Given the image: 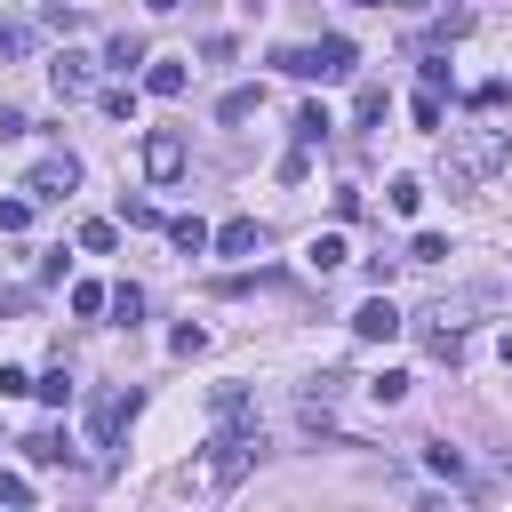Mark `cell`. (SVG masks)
<instances>
[{"label":"cell","mask_w":512,"mask_h":512,"mask_svg":"<svg viewBox=\"0 0 512 512\" xmlns=\"http://www.w3.org/2000/svg\"><path fill=\"white\" fill-rule=\"evenodd\" d=\"M136 408H144V400H136V384H104V392H88V440H96V448H112V440H120V424H128Z\"/></svg>","instance_id":"1"},{"label":"cell","mask_w":512,"mask_h":512,"mask_svg":"<svg viewBox=\"0 0 512 512\" xmlns=\"http://www.w3.org/2000/svg\"><path fill=\"white\" fill-rule=\"evenodd\" d=\"M496 160H504V136H496V128H472V136L456 144V160H448V184H472V176H488Z\"/></svg>","instance_id":"2"},{"label":"cell","mask_w":512,"mask_h":512,"mask_svg":"<svg viewBox=\"0 0 512 512\" xmlns=\"http://www.w3.org/2000/svg\"><path fill=\"white\" fill-rule=\"evenodd\" d=\"M24 192H32V200H64V192H80V160H72V152H48V160H32Z\"/></svg>","instance_id":"3"},{"label":"cell","mask_w":512,"mask_h":512,"mask_svg":"<svg viewBox=\"0 0 512 512\" xmlns=\"http://www.w3.org/2000/svg\"><path fill=\"white\" fill-rule=\"evenodd\" d=\"M400 328H408V320H400V304H392L384 288H376V296H368V304L352 312V336H360V344H392Z\"/></svg>","instance_id":"4"},{"label":"cell","mask_w":512,"mask_h":512,"mask_svg":"<svg viewBox=\"0 0 512 512\" xmlns=\"http://www.w3.org/2000/svg\"><path fill=\"white\" fill-rule=\"evenodd\" d=\"M144 176H152V184H176V176H184V136H176V128H152V136H144Z\"/></svg>","instance_id":"5"},{"label":"cell","mask_w":512,"mask_h":512,"mask_svg":"<svg viewBox=\"0 0 512 512\" xmlns=\"http://www.w3.org/2000/svg\"><path fill=\"white\" fill-rule=\"evenodd\" d=\"M48 80H56V96H88V80H96V56H72V48H64V56L48 64Z\"/></svg>","instance_id":"6"},{"label":"cell","mask_w":512,"mask_h":512,"mask_svg":"<svg viewBox=\"0 0 512 512\" xmlns=\"http://www.w3.org/2000/svg\"><path fill=\"white\" fill-rule=\"evenodd\" d=\"M256 240H264V232H256V216H232L224 232H208V248H216V256H248Z\"/></svg>","instance_id":"7"},{"label":"cell","mask_w":512,"mask_h":512,"mask_svg":"<svg viewBox=\"0 0 512 512\" xmlns=\"http://www.w3.org/2000/svg\"><path fill=\"white\" fill-rule=\"evenodd\" d=\"M104 64H112V72H136V64H152V56H144L136 32H112V40H104Z\"/></svg>","instance_id":"8"},{"label":"cell","mask_w":512,"mask_h":512,"mask_svg":"<svg viewBox=\"0 0 512 512\" xmlns=\"http://www.w3.org/2000/svg\"><path fill=\"white\" fill-rule=\"evenodd\" d=\"M424 472H440V480H464L472 464H464V448H448V440H432V448H424Z\"/></svg>","instance_id":"9"},{"label":"cell","mask_w":512,"mask_h":512,"mask_svg":"<svg viewBox=\"0 0 512 512\" xmlns=\"http://www.w3.org/2000/svg\"><path fill=\"white\" fill-rule=\"evenodd\" d=\"M256 104H264V88H232V96L216 104V120H224V128H240V120H248Z\"/></svg>","instance_id":"10"},{"label":"cell","mask_w":512,"mask_h":512,"mask_svg":"<svg viewBox=\"0 0 512 512\" xmlns=\"http://www.w3.org/2000/svg\"><path fill=\"white\" fill-rule=\"evenodd\" d=\"M288 128H296V144H320V136L336 128V120H328V104H304V112H296Z\"/></svg>","instance_id":"11"},{"label":"cell","mask_w":512,"mask_h":512,"mask_svg":"<svg viewBox=\"0 0 512 512\" xmlns=\"http://www.w3.org/2000/svg\"><path fill=\"white\" fill-rule=\"evenodd\" d=\"M168 240H176L184 256H200V248H208V224H200V216H168Z\"/></svg>","instance_id":"12"},{"label":"cell","mask_w":512,"mask_h":512,"mask_svg":"<svg viewBox=\"0 0 512 512\" xmlns=\"http://www.w3.org/2000/svg\"><path fill=\"white\" fill-rule=\"evenodd\" d=\"M304 256H312V272H336V264H344L352 248H344V232H320V240H312Z\"/></svg>","instance_id":"13"},{"label":"cell","mask_w":512,"mask_h":512,"mask_svg":"<svg viewBox=\"0 0 512 512\" xmlns=\"http://www.w3.org/2000/svg\"><path fill=\"white\" fill-rule=\"evenodd\" d=\"M104 312H112V320H128V328H136V320H144V288H128V280H120V288H112V296H104Z\"/></svg>","instance_id":"14"},{"label":"cell","mask_w":512,"mask_h":512,"mask_svg":"<svg viewBox=\"0 0 512 512\" xmlns=\"http://www.w3.org/2000/svg\"><path fill=\"white\" fill-rule=\"evenodd\" d=\"M184 80H192L184 64H152V72H144V88H152V96H184Z\"/></svg>","instance_id":"15"},{"label":"cell","mask_w":512,"mask_h":512,"mask_svg":"<svg viewBox=\"0 0 512 512\" xmlns=\"http://www.w3.org/2000/svg\"><path fill=\"white\" fill-rule=\"evenodd\" d=\"M384 200H392V216H416V208H424V184H416V176H392Z\"/></svg>","instance_id":"16"},{"label":"cell","mask_w":512,"mask_h":512,"mask_svg":"<svg viewBox=\"0 0 512 512\" xmlns=\"http://www.w3.org/2000/svg\"><path fill=\"white\" fill-rule=\"evenodd\" d=\"M80 248H96V256H104V248H120V224H104V216H88V224H80Z\"/></svg>","instance_id":"17"},{"label":"cell","mask_w":512,"mask_h":512,"mask_svg":"<svg viewBox=\"0 0 512 512\" xmlns=\"http://www.w3.org/2000/svg\"><path fill=\"white\" fill-rule=\"evenodd\" d=\"M32 392H40L48 408H64V400H72V376H64V368H48V376H32Z\"/></svg>","instance_id":"18"},{"label":"cell","mask_w":512,"mask_h":512,"mask_svg":"<svg viewBox=\"0 0 512 512\" xmlns=\"http://www.w3.org/2000/svg\"><path fill=\"white\" fill-rule=\"evenodd\" d=\"M352 120H360V128H368V120H384V88H376V80L352 96Z\"/></svg>","instance_id":"19"},{"label":"cell","mask_w":512,"mask_h":512,"mask_svg":"<svg viewBox=\"0 0 512 512\" xmlns=\"http://www.w3.org/2000/svg\"><path fill=\"white\" fill-rule=\"evenodd\" d=\"M408 120H416V128H440V88H416V104H408Z\"/></svg>","instance_id":"20"},{"label":"cell","mask_w":512,"mask_h":512,"mask_svg":"<svg viewBox=\"0 0 512 512\" xmlns=\"http://www.w3.org/2000/svg\"><path fill=\"white\" fill-rule=\"evenodd\" d=\"M104 296H112V288H96V280H80V288H72V312H80V320H96V312H104Z\"/></svg>","instance_id":"21"},{"label":"cell","mask_w":512,"mask_h":512,"mask_svg":"<svg viewBox=\"0 0 512 512\" xmlns=\"http://www.w3.org/2000/svg\"><path fill=\"white\" fill-rule=\"evenodd\" d=\"M200 344H208V328H200V320H184V328H176V336H168V352H176V360H192V352H200Z\"/></svg>","instance_id":"22"},{"label":"cell","mask_w":512,"mask_h":512,"mask_svg":"<svg viewBox=\"0 0 512 512\" xmlns=\"http://www.w3.org/2000/svg\"><path fill=\"white\" fill-rule=\"evenodd\" d=\"M368 400H384V408H392V400H408V376H400V368H384V376L368 384Z\"/></svg>","instance_id":"23"},{"label":"cell","mask_w":512,"mask_h":512,"mask_svg":"<svg viewBox=\"0 0 512 512\" xmlns=\"http://www.w3.org/2000/svg\"><path fill=\"white\" fill-rule=\"evenodd\" d=\"M24 456H32V464H64V440H56V432H32Z\"/></svg>","instance_id":"24"},{"label":"cell","mask_w":512,"mask_h":512,"mask_svg":"<svg viewBox=\"0 0 512 512\" xmlns=\"http://www.w3.org/2000/svg\"><path fill=\"white\" fill-rule=\"evenodd\" d=\"M32 224V192H16V200H0V232H24Z\"/></svg>","instance_id":"25"},{"label":"cell","mask_w":512,"mask_h":512,"mask_svg":"<svg viewBox=\"0 0 512 512\" xmlns=\"http://www.w3.org/2000/svg\"><path fill=\"white\" fill-rule=\"evenodd\" d=\"M440 256H448V240H440V232H416V248H408V264H440Z\"/></svg>","instance_id":"26"},{"label":"cell","mask_w":512,"mask_h":512,"mask_svg":"<svg viewBox=\"0 0 512 512\" xmlns=\"http://www.w3.org/2000/svg\"><path fill=\"white\" fill-rule=\"evenodd\" d=\"M104 112L112 120H136V88H104Z\"/></svg>","instance_id":"27"},{"label":"cell","mask_w":512,"mask_h":512,"mask_svg":"<svg viewBox=\"0 0 512 512\" xmlns=\"http://www.w3.org/2000/svg\"><path fill=\"white\" fill-rule=\"evenodd\" d=\"M120 216H128L136 232H152V224H160V208H152V200H120Z\"/></svg>","instance_id":"28"},{"label":"cell","mask_w":512,"mask_h":512,"mask_svg":"<svg viewBox=\"0 0 512 512\" xmlns=\"http://www.w3.org/2000/svg\"><path fill=\"white\" fill-rule=\"evenodd\" d=\"M32 48V24H0V56H24Z\"/></svg>","instance_id":"29"},{"label":"cell","mask_w":512,"mask_h":512,"mask_svg":"<svg viewBox=\"0 0 512 512\" xmlns=\"http://www.w3.org/2000/svg\"><path fill=\"white\" fill-rule=\"evenodd\" d=\"M0 504H32V480L24 472H0Z\"/></svg>","instance_id":"30"},{"label":"cell","mask_w":512,"mask_h":512,"mask_svg":"<svg viewBox=\"0 0 512 512\" xmlns=\"http://www.w3.org/2000/svg\"><path fill=\"white\" fill-rule=\"evenodd\" d=\"M496 352H504V368H512V328H504V336H496Z\"/></svg>","instance_id":"31"},{"label":"cell","mask_w":512,"mask_h":512,"mask_svg":"<svg viewBox=\"0 0 512 512\" xmlns=\"http://www.w3.org/2000/svg\"><path fill=\"white\" fill-rule=\"evenodd\" d=\"M144 8H160V16H168V8H184V0H144Z\"/></svg>","instance_id":"32"}]
</instances>
